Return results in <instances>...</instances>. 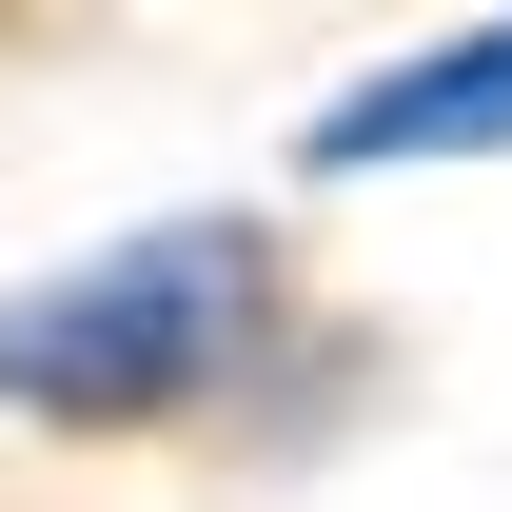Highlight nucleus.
I'll return each mask as SVG.
<instances>
[{"label":"nucleus","mask_w":512,"mask_h":512,"mask_svg":"<svg viewBox=\"0 0 512 512\" xmlns=\"http://www.w3.org/2000/svg\"><path fill=\"white\" fill-rule=\"evenodd\" d=\"M414 158H512V20H473V40L296 119V178H414Z\"/></svg>","instance_id":"2"},{"label":"nucleus","mask_w":512,"mask_h":512,"mask_svg":"<svg viewBox=\"0 0 512 512\" xmlns=\"http://www.w3.org/2000/svg\"><path fill=\"white\" fill-rule=\"evenodd\" d=\"M276 335V237L256 217H138L60 256L40 296H0V414L40 434H158Z\"/></svg>","instance_id":"1"}]
</instances>
